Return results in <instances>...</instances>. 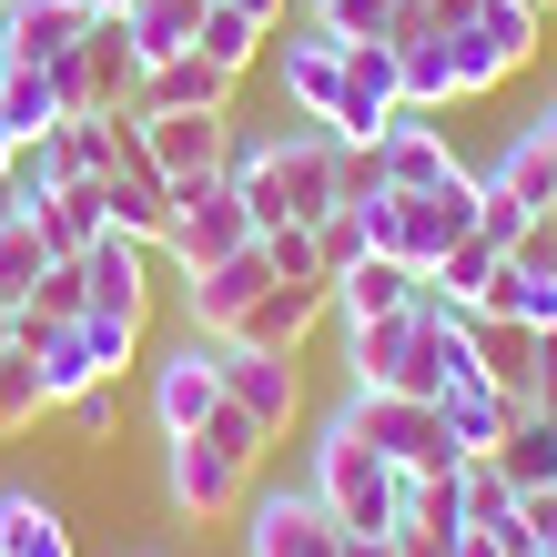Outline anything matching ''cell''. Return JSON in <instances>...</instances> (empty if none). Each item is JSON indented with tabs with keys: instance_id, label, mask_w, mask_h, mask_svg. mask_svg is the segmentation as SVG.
<instances>
[{
	"instance_id": "25",
	"label": "cell",
	"mask_w": 557,
	"mask_h": 557,
	"mask_svg": "<svg viewBox=\"0 0 557 557\" xmlns=\"http://www.w3.org/2000/svg\"><path fill=\"white\" fill-rule=\"evenodd\" d=\"M203 11H213V0H133V11H122V30H133L143 72H152V61H173V51H193Z\"/></svg>"
},
{
	"instance_id": "35",
	"label": "cell",
	"mask_w": 557,
	"mask_h": 557,
	"mask_svg": "<svg viewBox=\"0 0 557 557\" xmlns=\"http://www.w3.org/2000/svg\"><path fill=\"white\" fill-rule=\"evenodd\" d=\"M122 406H133V396H122V375H91L82 396L61 406V425H72L82 446H112V436H122Z\"/></svg>"
},
{
	"instance_id": "8",
	"label": "cell",
	"mask_w": 557,
	"mask_h": 557,
	"mask_svg": "<svg viewBox=\"0 0 557 557\" xmlns=\"http://www.w3.org/2000/svg\"><path fill=\"white\" fill-rule=\"evenodd\" d=\"M547 324H557V223L537 213L486 284V335H547Z\"/></svg>"
},
{
	"instance_id": "14",
	"label": "cell",
	"mask_w": 557,
	"mask_h": 557,
	"mask_svg": "<svg viewBox=\"0 0 557 557\" xmlns=\"http://www.w3.org/2000/svg\"><path fill=\"white\" fill-rule=\"evenodd\" d=\"M264 284H274L264 244H244V253H223V264L183 274V335H234V324L253 314V294H264Z\"/></svg>"
},
{
	"instance_id": "23",
	"label": "cell",
	"mask_w": 557,
	"mask_h": 557,
	"mask_svg": "<svg viewBox=\"0 0 557 557\" xmlns=\"http://www.w3.org/2000/svg\"><path fill=\"white\" fill-rule=\"evenodd\" d=\"M497 264H507L497 234H456V244L436 253V274H425V294H436V305H476V314H486V284H497Z\"/></svg>"
},
{
	"instance_id": "40",
	"label": "cell",
	"mask_w": 557,
	"mask_h": 557,
	"mask_svg": "<svg viewBox=\"0 0 557 557\" xmlns=\"http://www.w3.org/2000/svg\"><path fill=\"white\" fill-rule=\"evenodd\" d=\"M223 11H244L253 30H284V11H294V0H223Z\"/></svg>"
},
{
	"instance_id": "17",
	"label": "cell",
	"mask_w": 557,
	"mask_h": 557,
	"mask_svg": "<svg viewBox=\"0 0 557 557\" xmlns=\"http://www.w3.org/2000/svg\"><path fill=\"white\" fill-rule=\"evenodd\" d=\"M436 416H446V446H456V456H497L507 425L528 416V406H517V385H497V366H486V375H467V385H446Z\"/></svg>"
},
{
	"instance_id": "5",
	"label": "cell",
	"mask_w": 557,
	"mask_h": 557,
	"mask_svg": "<svg viewBox=\"0 0 557 557\" xmlns=\"http://www.w3.org/2000/svg\"><path fill=\"white\" fill-rule=\"evenodd\" d=\"M51 91H61V112H133V91H143V51H133V30H122V11H91L82 51H72V61H51Z\"/></svg>"
},
{
	"instance_id": "18",
	"label": "cell",
	"mask_w": 557,
	"mask_h": 557,
	"mask_svg": "<svg viewBox=\"0 0 557 557\" xmlns=\"http://www.w3.org/2000/svg\"><path fill=\"white\" fill-rule=\"evenodd\" d=\"M446 173H467L446 143V122L436 112H396V133L375 143V183H396V193H425V183H446Z\"/></svg>"
},
{
	"instance_id": "9",
	"label": "cell",
	"mask_w": 557,
	"mask_h": 557,
	"mask_svg": "<svg viewBox=\"0 0 557 557\" xmlns=\"http://www.w3.org/2000/svg\"><path fill=\"white\" fill-rule=\"evenodd\" d=\"M213 375H223V406H244L274 446L305 425V366H294V355H264V345H234V335H223L213 345Z\"/></svg>"
},
{
	"instance_id": "45",
	"label": "cell",
	"mask_w": 557,
	"mask_h": 557,
	"mask_svg": "<svg viewBox=\"0 0 557 557\" xmlns=\"http://www.w3.org/2000/svg\"><path fill=\"white\" fill-rule=\"evenodd\" d=\"M91 11H133V0H91Z\"/></svg>"
},
{
	"instance_id": "16",
	"label": "cell",
	"mask_w": 557,
	"mask_h": 557,
	"mask_svg": "<svg viewBox=\"0 0 557 557\" xmlns=\"http://www.w3.org/2000/svg\"><path fill=\"white\" fill-rule=\"evenodd\" d=\"M324 324H335V294H324V284H264V294H253V314L234 324V345H264V355H305L314 335H324Z\"/></svg>"
},
{
	"instance_id": "21",
	"label": "cell",
	"mask_w": 557,
	"mask_h": 557,
	"mask_svg": "<svg viewBox=\"0 0 557 557\" xmlns=\"http://www.w3.org/2000/svg\"><path fill=\"white\" fill-rule=\"evenodd\" d=\"M324 294H335V324H375V314L416 305V294H425V274H406L396 253H355V264L324 284Z\"/></svg>"
},
{
	"instance_id": "44",
	"label": "cell",
	"mask_w": 557,
	"mask_h": 557,
	"mask_svg": "<svg viewBox=\"0 0 557 557\" xmlns=\"http://www.w3.org/2000/svg\"><path fill=\"white\" fill-rule=\"evenodd\" d=\"M11 152H21V133H11V122H0V173H11Z\"/></svg>"
},
{
	"instance_id": "33",
	"label": "cell",
	"mask_w": 557,
	"mask_h": 557,
	"mask_svg": "<svg viewBox=\"0 0 557 557\" xmlns=\"http://www.w3.org/2000/svg\"><path fill=\"white\" fill-rule=\"evenodd\" d=\"M0 122L30 143V133H51L61 122V91H51V72H21V61H0Z\"/></svg>"
},
{
	"instance_id": "49",
	"label": "cell",
	"mask_w": 557,
	"mask_h": 557,
	"mask_svg": "<svg viewBox=\"0 0 557 557\" xmlns=\"http://www.w3.org/2000/svg\"><path fill=\"white\" fill-rule=\"evenodd\" d=\"M537 557H557V537H547V547H537Z\"/></svg>"
},
{
	"instance_id": "13",
	"label": "cell",
	"mask_w": 557,
	"mask_h": 557,
	"mask_svg": "<svg viewBox=\"0 0 557 557\" xmlns=\"http://www.w3.org/2000/svg\"><path fill=\"white\" fill-rule=\"evenodd\" d=\"M133 133H143V162L162 183H193V173H223L234 112H133Z\"/></svg>"
},
{
	"instance_id": "51",
	"label": "cell",
	"mask_w": 557,
	"mask_h": 557,
	"mask_svg": "<svg viewBox=\"0 0 557 557\" xmlns=\"http://www.w3.org/2000/svg\"><path fill=\"white\" fill-rule=\"evenodd\" d=\"M0 345H11V335H0Z\"/></svg>"
},
{
	"instance_id": "7",
	"label": "cell",
	"mask_w": 557,
	"mask_h": 557,
	"mask_svg": "<svg viewBox=\"0 0 557 557\" xmlns=\"http://www.w3.org/2000/svg\"><path fill=\"white\" fill-rule=\"evenodd\" d=\"M244 557H345V528L324 517V497L305 476H284V486L253 476V497H244Z\"/></svg>"
},
{
	"instance_id": "48",
	"label": "cell",
	"mask_w": 557,
	"mask_h": 557,
	"mask_svg": "<svg viewBox=\"0 0 557 557\" xmlns=\"http://www.w3.org/2000/svg\"><path fill=\"white\" fill-rule=\"evenodd\" d=\"M547 41H557V11H547Z\"/></svg>"
},
{
	"instance_id": "32",
	"label": "cell",
	"mask_w": 557,
	"mask_h": 557,
	"mask_svg": "<svg viewBox=\"0 0 557 557\" xmlns=\"http://www.w3.org/2000/svg\"><path fill=\"white\" fill-rule=\"evenodd\" d=\"M41 416H51V396H41V366H30V345H0V436H30Z\"/></svg>"
},
{
	"instance_id": "20",
	"label": "cell",
	"mask_w": 557,
	"mask_h": 557,
	"mask_svg": "<svg viewBox=\"0 0 557 557\" xmlns=\"http://www.w3.org/2000/svg\"><path fill=\"white\" fill-rule=\"evenodd\" d=\"M234 72H213L203 51H173V61H152L143 91H133V112H234Z\"/></svg>"
},
{
	"instance_id": "1",
	"label": "cell",
	"mask_w": 557,
	"mask_h": 557,
	"mask_svg": "<svg viewBox=\"0 0 557 557\" xmlns=\"http://www.w3.org/2000/svg\"><path fill=\"white\" fill-rule=\"evenodd\" d=\"M223 183H234V203L253 213V234H264V223H324L335 203L375 193V152L335 143L324 122H253V133H234V152H223Z\"/></svg>"
},
{
	"instance_id": "52",
	"label": "cell",
	"mask_w": 557,
	"mask_h": 557,
	"mask_svg": "<svg viewBox=\"0 0 557 557\" xmlns=\"http://www.w3.org/2000/svg\"><path fill=\"white\" fill-rule=\"evenodd\" d=\"M547 223H557V213H547Z\"/></svg>"
},
{
	"instance_id": "4",
	"label": "cell",
	"mask_w": 557,
	"mask_h": 557,
	"mask_svg": "<svg viewBox=\"0 0 557 557\" xmlns=\"http://www.w3.org/2000/svg\"><path fill=\"white\" fill-rule=\"evenodd\" d=\"M244 244H253V213L234 203L223 173H193V183L162 193V244L152 253H173V274H203V264H223V253H244Z\"/></svg>"
},
{
	"instance_id": "12",
	"label": "cell",
	"mask_w": 557,
	"mask_h": 557,
	"mask_svg": "<svg viewBox=\"0 0 557 557\" xmlns=\"http://www.w3.org/2000/svg\"><path fill=\"white\" fill-rule=\"evenodd\" d=\"M82 314H112V324H152V244L133 234H91L82 253Z\"/></svg>"
},
{
	"instance_id": "11",
	"label": "cell",
	"mask_w": 557,
	"mask_h": 557,
	"mask_svg": "<svg viewBox=\"0 0 557 557\" xmlns=\"http://www.w3.org/2000/svg\"><path fill=\"white\" fill-rule=\"evenodd\" d=\"M345 416H355V436H366L385 467H456V446H446V416L436 406H416V396H335Z\"/></svg>"
},
{
	"instance_id": "34",
	"label": "cell",
	"mask_w": 557,
	"mask_h": 557,
	"mask_svg": "<svg viewBox=\"0 0 557 557\" xmlns=\"http://www.w3.org/2000/svg\"><path fill=\"white\" fill-rule=\"evenodd\" d=\"M41 264H51L41 223H30V213H0V305H21V294L41 284Z\"/></svg>"
},
{
	"instance_id": "15",
	"label": "cell",
	"mask_w": 557,
	"mask_h": 557,
	"mask_svg": "<svg viewBox=\"0 0 557 557\" xmlns=\"http://www.w3.org/2000/svg\"><path fill=\"white\" fill-rule=\"evenodd\" d=\"M82 30H91V0H0V61H21V72L72 61Z\"/></svg>"
},
{
	"instance_id": "39",
	"label": "cell",
	"mask_w": 557,
	"mask_h": 557,
	"mask_svg": "<svg viewBox=\"0 0 557 557\" xmlns=\"http://www.w3.org/2000/svg\"><path fill=\"white\" fill-rule=\"evenodd\" d=\"M203 436H213V446H234V456H253V467H264V446H274L244 406H213V416H203Z\"/></svg>"
},
{
	"instance_id": "29",
	"label": "cell",
	"mask_w": 557,
	"mask_h": 557,
	"mask_svg": "<svg viewBox=\"0 0 557 557\" xmlns=\"http://www.w3.org/2000/svg\"><path fill=\"white\" fill-rule=\"evenodd\" d=\"M305 21L324 30V41H396L406 0H305Z\"/></svg>"
},
{
	"instance_id": "6",
	"label": "cell",
	"mask_w": 557,
	"mask_h": 557,
	"mask_svg": "<svg viewBox=\"0 0 557 557\" xmlns=\"http://www.w3.org/2000/svg\"><path fill=\"white\" fill-rule=\"evenodd\" d=\"M213 345H223V335H173V345H152V355H143V406H152V436H193V425L223 406Z\"/></svg>"
},
{
	"instance_id": "19",
	"label": "cell",
	"mask_w": 557,
	"mask_h": 557,
	"mask_svg": "<svg viewBox=\"0 0 557 557\" xmlns=\"http://www.w3.org/2000/svg\"><path fill=\"white\" fill-rule=\"evenodd\" d=\"M0 557H82V528L51 486H0Z\"/></svg>"
},
{
	"instance_id": "37",
	"label": "cell",
	"mask_w": 557,
	"mask_h": 557,
	"mask_svg": "<svg viewBox=\"0 0 557 557\" xmlns=\"http://www.w3.org/2000/svg\"><path fill=\"white\" fill-rule=\"evenodd\" d=\"M517 396H528V416H547V425H557V324L517 345Z\"/></svg>"
},
{
	"instance_id": "24",
	"label": "cell",
	"mask_w": 557,
	"mask_h": 557,
	"mask_svg": "<svg viewBox=\"0 0 557 557\" xmlns=\"http://www.w3.org/2000/svg\"><path fill=\"white\" fill-rule=\"evenodd\" d=\"M30 223H41L51 264H82V253H91V234H102V183H61L51 203H30Z\"/></svg>"
},
{
	"instance_id": "26",
	"label": "cell",
	"mask_w": 557,
	"mask_h": 557,
	"mask_svg": "<svg viewBox=\"0 0 557 557\" xmlns=\"http://www.w3.org/2000/svg\"><path fill=\"white\" fill-rule=\"evenodd\" d=\"M446 486H456V517H467V528H507V507H517V486H507L497 456H456Z\"/></svg>"
},
{
	"instance_id": "22",
	"label": "cell",
	"mask_w": 557,
	"mask_h": 557,
	"mask_svg": "<svg viewBox=\"0 0 557 557\" xmlns=\"http://www.w3.org/2000/svg\"><path fill=\"white\" fill-rule=\"evenodd\" d=\"M476 183H486V193H507L517 213H557V162L537 152V133H528V122H517V133L497 143V162H486Z\"/></svg>"
},
{
	"instance_id": "31",
	"label": "cell",
	"mask_w": 557,
	"mask_h": 557,
	"mask_svg": "<svg viewBox=\"0 0 557 557\" xmlns=\"http://www.w3.org/2000/svg\"><path fill=\"white\" fill-rule=\"evenodd\" d=\"M497 467H507L517 497H528V486H557V425H547V416H517L507 446H497Z\"/></svg>"
},
{
	"instance_id": "36",
	"label": "cell",
	"mask_w": 557,
	"mask_h": 557,
	"mask_svg": "<svg viewBox=\"0 0 557 557\" xmlns=\"http://www.w3.org/2000/svg\"><path fill=\"white\" fill-rule=\"evenodd\" d=\"M264 264L284 274V284H324V244H314V223H264Z\"/></svg>"
},
{
	"instance_id": "10",
	"label": "cell",
	"mask_w": 557,
	"mask_h": 557,
	"mask_svg": "<svg viewBox=\"0 0 557 557\" xmlns=\"http://www.w3.org/2000/svg\"><path fill=\"white\" fill-rule=\"evenodd\" d=\"M264 61H274L284 122H335V102H345V41H324L314 21H284Z\"/></svg>"
},
{
	"instance_id": "2",
	"label": "cell",
	"mask_w": 557,
	"mask_h": 557,
	"mask_svg": "<svg viewBox=\"0 0 557 557\" xmlns=\"http://www.w3.org/2000/svg\"><path fill=\"white\" fill-rule=\"evenodd\" d=\"M396 476H406V467H385V456L355 436L345 406L314 416V436H305V486L324 497V517H335L345 537H385V528H396Z\"/></svg>"
},
{
	"instance_id": "28",
	"label": "cell",
	"mask_w": 557,
	"mask_h": 557,
	"mask_svg": "<svg viewBox=\"0 0 557 557\" xmlns=\"http://www.w3.org/2000/svg\"><path fill=\"white\" fill-rule=\"evenodd\" d=\"M0 183H11V203H21V213H30V203H51V193L72 183V152H61V122H51V133H30V143L11 152V173H0Z\"/></svg>"
},
{
	"instance_id": "50",
	"label": "cell",
	"mask_w": 557,
	"mask_h": 557,
	"mask_svg": "<svg viewBox=\"0 0 557 557\" xmlns=\"http://www.w3.org/2000/svg\"><path fill=\"white\" fill-rule=\"evenodd\" d=\"M537 11H557V0H537Z\"/></svg>"
},
{
	"instance_id": "46",
	"label": "cell",
	"mask_w": 557,
	"mask_h": 557,
	"mask_svg": "<svg viewBox=\"0 0 557 557\" xmlns=\"http://www.w3.org/2000/svg\"><path fill=\"white\" fill-rule=\"evenodd\" d=\"M122 557H162V547H122Z\"/></svg>"
},
{
	"instance_id": "43",
	"label": "cell",
	"mask_w": 557,
	"mask_h": 557,
	"mask_svg": "<svg viewBox=\"0 0 557 557\" xmlns=\"http://www.w3.org/2000/svg\"><path fill=\"white\" fill-rule=\"evenodd\" d=\"M345 557H406L396 537H345Z\"/></svg>"
},
{
	"instance_id": "27",
	"label": "cell",
	"mask_w": 557,
	"mask_h": 557,
	"mask_svg": "<svg viewBox=\"0 0 557 557\" xmlns=\"http://www.w3.org/2000/svg\"><path fill=\"white\" fill-rule=\"evenodd\" d=\"M193 51H203V61H213V72H234V82H244V72H253V61H264V51H274V30H253L244 11H223V0H213V11H203V30H193Z\"/></svg>"
},
{
	"instance_id": "3",
	"label": "cell",
	"mask_w": 557,
	"mask_h": 557,
	"mask_svg": "<svg viewBox=\"0 0 557 557\" xmlns=\"http://www.w3.org/2000/svg\"><path fill=\"white\" fill-rule=\"evenodd\" d=\"M253 456H234V446H213L203 425L193 436H162V507L183 517V528H223V517H244V497H253Z\"/></svg>"
},
{
	"instance_id": "41",
	"label": "cell",
	"mask_w": 557,
	"mask_h": 557,
	"mask_svg": "<svg viewBox=\"0 0 557 557\" xmlns=\"http://www.w3.org/2000/svg\"><path fill=\"white\" fill-rule=\"evenodd\" d=\"M528 133H537V152L557 162V91H547V102H537V122H528Z\"/></svg>"
},
{
	"instance_id": "38",
	"label": "cell",
	"mask_w": 557,
	"mask_h": 557,
	"mask_svg": "<svg viewBox=\"0 0 557 557\" xmlns=\"http://www.w3.org/2000/svg\"><path fill=\"white\" fill-rule=\"evenodd\" d=\"M82 345H91V366H102V375H133V366H143V324L82 314Z\"/></svg>"
},
{
	"instance_id": "42",
	"label": "cell",
	"mask_w": 557,
	"mask_h": 557,
	"mask_svg": "<svg viewBox=\"0 0 557 557\" xmlns=\"http://www.w3.org/2000/svg\"><path fill=\"white\" fill-rule=\"evenodd\" d=\"M446 557H507V547H497V537H486V528H467V537H456Z\"/></svg>"
},
{
	"instance_id": "47",
	"label": "cell",
	"mask_w": 557,
	"mask_h": 557,
	"mask_svg": "<svg viewBox=\"0 0 557 557\" xmlns=\"http://www.w3.org/2000/svg\"><path fill=\"white\" fill-rule=\"evenodd\" d=\"M0 335H11V305H0Z\"/></svg>"
},
{
	"instance_id": "30",
	"label": "cell",
	"mask_w": 557,
	"mask_h": 557,
	"mask_svg": "<svg viewBox=\"0 0 557 557\" xmlns=\"http://www.w3.org/2000/svg\"><path fill=\"white\" fill-rule=\"evenodd\" d=\"M467 21H476V30H486V41H497L507 61H517V72H528V61L547 51V11H537V0H476Z\"/></svg>"
}]
</instances>
